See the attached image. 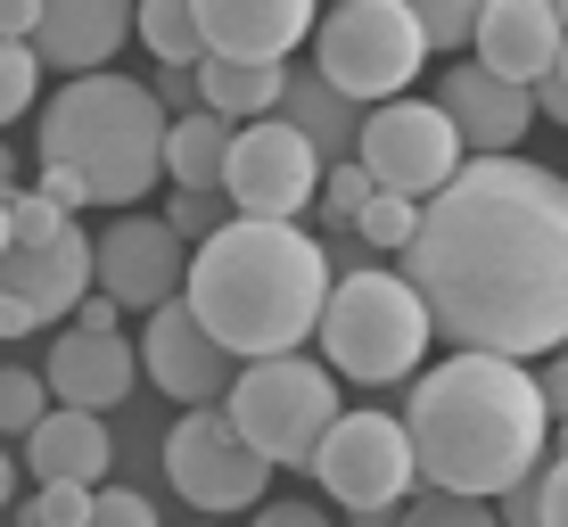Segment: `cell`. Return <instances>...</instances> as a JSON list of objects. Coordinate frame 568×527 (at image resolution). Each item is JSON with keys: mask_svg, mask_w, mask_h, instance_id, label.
Instances as JSON below:
<instances>
[{"mask_svg": "<svg viewBox=\"0 0 568 527\" xmlns=\"http://www.w3.org/2000/svg\"><path fill=\"white\" fill-rule=\"evenodd\" d=\"M329 247L297 223H247L231 214L223 231L190 256V314L231 346V363H281L305 346V330H322L329 314Z\"/></svg>", "mask_w": 568, "mask_h": 527, "instance_id": "3957f363", "label": "cell"}, {"mask_svg": "<svg viewBox=\"0 0 568 527\" xmlns=\"http://www.w3.org/2000/svg\"><path fill=\"white\" fill-rule=\"evenodd\" d=\"M0 199H17V149L0 141Z\"/></svg>", "mask_w": 568, "mask_h": 527, "instance_id": "ee69618b", "label": "cell"}, {"mask_svg": "<svg viewBox=\"0 0 568 527\" xmlns=\"http://www.w3.org/2000/svg\"><path fill=\"white\" fill-rule=\"evenodd\" d=\"M413 17H420V42H428V50L478 42V9H469V0H413Z\"/></svg>", "mask_w": 568, "mask_h": 527, "instance_id": "f1b7e54d", "label": "cell"}, {"mask_svg": "<svg viewBox=\"0 0 568 527\" xmlns=\"http://www.w3.org/2000/svg\"><path fill=\"white\" fill-rule=\"evenodd\" d=\"M313 478L338 511H355V527H396L404 519V495L420 478V454L404 437V420L387 413H346L329 428V445L313 454Z\"/></svg>", "mask_w": 568, "mask_h": 527, "instance_id": "ba28073f", "label": "cell"}, {"mask_svg": "<svg viewBox=\"0 0 568 527\" xmlns=\"http://www.w3.org/2000/svg\"><path fill=\"white\" fill-rule=\"evenodd\" d=\"M536 519L544 527H568V454H552L536 470Z\"/></svg>", "mask_w": 568, "mask_h": 527, "instance_id": "e575fe53", "label": "cell"}, {"mask_svg": "<svg viewBox=\"0 0 568 527\" xmlns=\"http://www.w3.org/2000/svg\"><path fill=\"white\" fill-rule=\"evenodd\" d=\"M9 223H17V247H58L74 231V214H58L42 190H17L9 199Z\"/></svg>", "mask_w": 568, "mask_h": 527, "instance_id": "4dcf8cb0", "label": "cell"}, {"mask_svg": "<svg viewBox=\"0 0 568 527\" xmlns=\"http://www.w3.org/2000/svg\"><path fill=\"white\" fill-rule=\"evenodd\" d=\"M115 314H124L115 297H83V314H74V330H115Z\"/></svg>", "mask_w": 568, "mask_h": 527, "instance_id": "7bdbcfd3", "label": "cell"}, {"mask_svg": "<svg viewBox=\"0 0 568 527\" xmlns=\"http://www.w3.org/2000/svg\"><path fill=\"white\" fill-rule=\"evenodd\" d=\"M503 527H544V519H536V478L503 495Z\"/></svg>", "mask_w": 568, "mask_h": 527, "instance_id": "ab89813d", "label": "cell"}, {"mask_svg": "<svg viewBox=\"0 0 568 527\" xmlns=\"http://www.w3.org/2000/svg\"><path fill=\"white\" fill-rule=\"evenodd\" d=\"M173 231H182V240H214V231H223V199H199V190H173V214H165Z\"/></svg>", "mask_w": 568, "mask_h": 527, "instance_id": "836d02e7", "label": "cell"}, {"mask_svg": "<svg viewBox=\"0 0 568 527\" xmlns=\"http://www.w3.org/2000/svg\"><path fill=\"white\" fill-rule=\"evenodd\" d=\"M42 199H50L58 214H83V206H100V199H91V182H83V173H67V165H42Z\"/></svg>", "mask_w": 568, "mask_h": 527, "instance_id": "d590c367", "label": "cell"}, {"mask_svg": "<svg viewBox=\"0 0 568 527\" xmlns=\"http://www.w3.org/2000/svg\"><path fill=\"white\" fill-rule=\"evenodd\" d=\"M281 124H297L313 149H322V165H346L363 149V124L371 115L346 100V91H329L322 74H288V100H281Z\"/></svg>", "mask_w": 568, "mask_h": 527, "instance_id": "44dd1931", "label": "cell"}, {"mask_svg": "<svg viewBox=\"0 0 568 527\" xmlns=\"http://www.w3.org/2000/svg\"><path fill=\"white\" fill-rule=\"evenodd\" d=\"M355 231H363L371 247H379V256H413V240H420V206H413V199H396V190H379V199L355 214Z\"/></svg>", "mask_w": 568, "mask_h": 527, "instance_id": "484cf974", "label": "cell"}, {"mask_svg": "<svg viewBox=\"0 0 568 527\" xmlns=\"http://www.w3.org/2000/svg\"><path fill=\"white\" fill-rule=\"evenodd\" d=\"M371 199H379V182H371V173H363L355 158H346V165H329V182H322V214H329V223H355V214H363Z\"/></svg>", "mask_w": 568, "mask_h": 527, "instance_id": "1f68e13d", "label": "cell"}, {"mask_svg": "<svg viewBox=\"0 0 568 527\" xmlns=\"http://www.w3.org/2000/svg\"><path fill=\"white\" fill-rule=\"evenodd\" d=\"M0 297L33 305L42 322L83 314V297H100V240L74 223L58 247H9L0 256Z\"/></svg>", "mask_w": 568, "mask_h": 527, "instance_id": "2e32d148", "label": "cell"}, {"mask_svg": "<svg viewBox=\"0 0 568 527\" xmlns=\"http://www.w3.org/2000/svg\"><path fill=\"white\" fill-rule=\"evenodd\" d=\"M141 371L156 387H165L182 413H206L214 396H231L240 387V363H231V346L214 338V330L182 305H165V314H149V338H141Z\"/></svg>", "mask_w": 568, "mask_h": 527, "instance_id": "4fadbf2b", "label": "cell"}, {"mask_svg": "<svg viewBox=\"0 0 568 527\" xmlns=\"http://www.w3.org/2000/svg\"><path fill=\"white\" fill-rule=\"evenodd\" d=\"M17 503V454H0V511Z\"/></svg>", "mask_w": 568, "mask_h": 527, "instance_id": "f6af8a7d", "label": "cell"}, {"mask_svg": "<svg viewBox=\"0 0 568 527\" xmlns=\"http://www.w3.org/2000/svg\"><path fill=\"white\" fill-rule=\"evenodd\" d=\"M544 428H552V413H544L536 371L503 355H454L420 371L404 396V437L420 454L428 495L462 503H503L511 486L536 478Z\"/></svg>", "mask_w": 568, "mask_h": 527, "instance_id": "7a4b0ae2", "label": "cell"}, {"mask_svg": "<svg viewBox=\"0 0 568 527\" xmlns=\"http://www.w3.org/2000/svg\"><path fill=\"white\" fill-rule=\"evenodd\" d=\"M165 478H173V495H182L190 511L223 519V511H256L264 503L272 462L231 428L223 404H206V413H182L165 428Z\"/></svg>", "mask_w": 568, "mask_h": 527, "instance_id": "9c48e42d", "label": "cell"}, {"mask_svg": "<svg viewBox=\"0 0 568 527\" xmlns=\"http://www.w3.org/2000/svg\"><path fill=\"white\" fill-rule=\"evenodd\" d=\"M190 256H199V247H190L165 214H115L100 231V297L165 314V305H182V288H190Z\"/></svg>", "mask_w": 568, "mask_h": 527, "instance_id": "7c38bea8", "label": "cell"}, {"mask_svg": "<svg viewBox=\"0 0 568 527\" xmlns=\"http://www.w3.org/2000/svg\"><path fill=\"white\" fill-rule=\"evenodd\" d=\"M437 322H428L420 288L404 272H338L329 288V314H322V355L338 379H363V387H387V379H413Z\"/></svg>", "mask_w": 568, "mask_h": 527, "instance_id": "5b68a950", "label": "cell"}, {"mask_svg": "<svg viewBox=\"0 0 568 527\" xmlns=\"http://www.w3.org/2000/svg\"><path fill=\"white\" fill-rule=\"evenodd\" d=\"M420 67H428V42H420L413 0H346V9H329L322 33H313V74H322L329 91H346L363 115L396 108Z\"/></svg>", "mask_w": 568, "mask_h": 527, "instance_id": "52a82bcc", "label": "cell"}, {"mask_svg": "<svg viewBox=\"0 0 568 527\" xmlns=\"http://www.w3.org/2000/svg\"><path fill=\"white\" fill-rule=\"evenodd\" d=\"M33 330H42V314H33V305L0 297V338H33Z\"/></svg>", "mask_w": 568, "mask_h": 527, "instance_id": "b9f144b4", "label": "cell"}, {"mask_svg": "<svg viewBox=\"0 0 568 527\" xmlns=\"http://www.w3.org/2000/svg\"><path fill=\"white\" fill-rule=\"evenodd\" d=\"M322 182H329L322 149L297 124L264 115V124H240V141H231L223 206H240L247 223H297L305 206H322Z\"/></svg>", "mask_w": 568, "mask_h": 527, "instance_id": "30bf717a", "label": "cell"}, {"mask_svg": "<svg viewBox=\"0 0 568 527\" xmlns=\"http://www.w3.org/2000/svg\"><path fill=\"white\" fill-rule=\"evenodd\" d=\"M165 108L132 74H83L42 108V165H67L91 182L100 206H132L165 182Z\"/></svg>", "mask_w": 568, "mask_h": 527, "instance_id": "277c9868", "label": "cell"}, {"mask_svg": "<svg viewBox=\"0 0 568 527\" xmlns=\"http://www.w3.org/2000/svg\"><path fill=\"white\" fill-rule=\"evenodd\" d=\"M141 33V9L124 0H42V26H33V58L58 67L67 83L83 74H108V58Z\"/></svg>", "mask_w": 568, "mask_h": 527, "instance_id": "e0dca14e", "label": "cell"}, {"mask_svg": "<svg viewBox=\"0 0 568 527\" xmlns=\"http://www.w3.org/2000/svg\"><path fill=\"white\" fill-rule=\"evenodd\" d=\"M58 413V396H50V379L42 371H0V437H33V428H42Z\"/></svg>", "mask_w": 568, "mask_h": 527, "instance_id": "d4e9b609", "label": "cell"}, {"mask_svg": "<svg viewBox=\"0 0 568 527\" xmlns=\"http://www.w3.org/2000/svg\"><path fill=\"white\" fill-rule=\"evenodd\" d=\"M223 413L272 470H305V462L329 445V428L346 420V404H338V371L329 363L281 355V363H247L240 387L223 396Z\"/></svg>", "mask_w": 568, "mask_h": 527, "instance_id": "8992f818", "label": "cell"}, {"mask_svg": "<svg viewBox=\"0 0 568 527\" xmlns=\"http://www.w3.org/2000/svg\"><path fill=\"white\" fill-rule=\"evenodd\" d=\"M404 281L462 355H568V173L536 158H469L454 190L420 206Z\"/></svg>", "mask_w": 568, "mask_h": 527, "instance_id": "6da1fadb", "label": "cell"}, {"mask_svg": "<svg viewBox=\"0 0 568 527\" xmlns=\"http://www.w3.org/2000/svg\"><path fill=\"white\" fill-rule=\"evenodd\" d=\"M437 108L454 115L462 149L469 158H519L527 124H536V91L503 83V74H486L478 58H462V67L437 74Z\"/></svg>", "mask_w": 568, "mask_h": 527, "instance_id": "5bb4252c", "label": "cell"}, {"mask_svg": "<svg viewBox=\"0 0 568 527\" xmlns=\"http://www.w3.org/2000/svg\"><path fill=\"white\" fill-rule=\"evenodd\" d=\"M190 100H199V74H156V108H182L190 115Z\"/></svg>", "mask_w": 568, "mask_h": 527, "instance_id": "60d3db41", "label": "cell"}, {"mask_svg": "<svg viewBox=\"0 0 568 527\" xmlns=\"http://www.w3.org/2000/svg\"><path fill=\"white\" fill-rule=\"evenodd\" d=\"M396 527H503V511L495 503H462V495H420V503H404Z\"/></svg>", "mask_w": 568, "mask_h": 527, "instance_id": "f546056e", "label": "cell"}, {"mask_svg": "<svg viewBox=\"0 0 568 527\" xmlns=\"http://www.w3.org/2000/svg\"><path fill=\"white\" fill-rule=\"evenodd\" d=\"M17 247V223H9V199H0V256Z\"/></svg>", "mask_w": 568, "mask_h": 527, "instance_id": "bcb514c9", "label": "cell"}, {"mask_svg": "<svg viewBox=\"0 0 568 527\" xmlns=\"http://www.w3.org/2000/svg\"><path fill=\"white\" fill-rule=\"evenodd\" d=\"M199 527H214V519H199Z\"/></svg>", "mask_w": 568, "mask_h": 527, "instance_id": "7dc6e473", "label": "cell"}, {"mask_svg": "<svg viewBox=\"0 0 568 527\" xmlns=\"http://www.w3.org/2000/svg\"><path fill=\"white\" fill-rule=\"evenodd\" d=\"M199 26L214 58H247V67H281L305 33H322L313 0H199Z\"/></svg>", "mask_w": 568, "mask_h": 527, "instance_id": "ac0fdd59", "label": "cell"}, {"mask_svg": "<svg viewBox=\"0 0 568 527\" xmlns=\"http://www.w3.org/2000/svg\"><path fill=\"white\" fill-rule=\"evenodd\" d=\"M33 91H42V58H33V42H0V124H17V115L33 108Z\"/></svg>", "mask_w": 568, "mask_h": 527, "instance_id": "4316f807", "label": "cell"}, {"mask_svg": "<svg viewBox=\"0 0 568 527\" xmlns=\"http://www.w3.org/2000/svg\"><path fill=\"white\" fill-rule=\"evenodd\" d=\"M26 462L42 470V486H91L100 495V478H108V462H115V445H108V420L100 413H58L26 437Z\"/></svg>", "mask_w": 568, "mask_h": 527, "instance_id": "ffe728a7", "label": "cell"}, {"mask_svg": "<svg viewBox=\"0 0 568 527\" xmlns=\"http://www.w3.org/2000/svg\"><path fill=\"white\" fill-rule=\"evenodd\" d=\"M231 141H240V124H223V115H206V108L173 115V141H165V173H173V190H199V199H223V165H231Z\"/></svg>", "mask_w": 568, "mask_h": 527, "instance_id": "603a6c76", "label": "cell"}, {"mask_svg": "<svg viewBox=\"0 0 568 527\" xmlns=\"http://www.w3.org/2000/svg\"><path fill=\"white\" fill-rule=\"evenodd\" d=\"M288 100V67H247V58H206L199 67V108L223 124H264Z\"/></svg>", "mask_w": 568, "mask_h": 527, "instance_id": "7402d4cb", "label": "cell"}, {"mask_svg": "<svg viewBox=\"0 0 568 527\" xmlns=\"http://www.w3.org/2000/svg\"><path fill=\"white\" fill-rule=\"evenodd\" d=\"M355 165H363L379 190H396V199L428 206L437 190H454V173L469 165V149H462L454 115H445L437 100H396V108H371Z\"/></svg>", "mask_w": 568, "mask_h": 527, "instance_id": "8fae6325", "label": "cell"}, {"mask_svg": "<svg viewBox=\"0 0 568 527\" xmlns=\"http://www.w3.org/2000/svg\"><path fill=\"white\" fill-rule=\"evenodd\" d=\"M256 527H329V519L313 511V503H264V511H256Z\"/></svg>", "mask_w": 568, "mask_h": 527, "instance_id": "f35d334b", "label": "cell"}, {"mask_svg": "<svg viewBox=\"0 0 568 527\" xmlns=\"http://www.w3.org/2000/svg\"><path fill=\"white\" fill-rule=\"evenodd\" d=\"M560 50H568L560 0H486V9H478V42H469V58H478L486 74H503V83L536 91L544 74L560 67Z\"/></svg>", "mask_w": 568, "mask_h": 527, "instance_id": "9a60e30c", "label": "cell"}, {"mask_svg": "<svg viewBox=\"0 0 568 527\" xmlns=\"http://www.w3.org/2000/svg\"><path fill=\"white\" fill-rule=\"evenodd\" d=\"M141 42H149V58H156V67H165V74H199L206 67V26H199V0H149V9H141Z\"/></svg>", "mask_w": 568, "mask_h": 527, "instance_id": "cb8c5ba5", "label": "cell"}, {"mask_svg": "<svg viewBox=\"0 0 568 527\" xmlns=\"http://www.w3.org/2000/svg\"><path fill=\"white\" fill-rule=\"evenodd\" d=\"M536 387H544V413H552V420L568 428V355L544 363V371H536Z\"/></svg>", "mask_w": 568, "mask_h": 527, "instance_id": "8d00e7d4", "label": "cell"}, {"mask_svg": "<svg viewBox=\"0 0 568 527\" xmlns=\"http://www.w3.org/2000/svg\"><path fill=\"white\" fill-rule=\"evenodd\" d=\"M91 486H33V503L17 511V527H91Z\"/></svg>", "mask_w": 568, "mask_h": 527, "instance_id": "83f0119b", "label": "cell"}, {"mask_svg": "<svg viewBox=\"0 0 568 527\" xmlns=\"http://www.w3.org/2000/svg\"><path fill=\"white\" fill-rule=\"evenodd\" d=\"M42 379H50V396L67 404V413H108V404L132 396V379H141V355H132L115 330H58Z\"/></svg>", "mask_w": 568, "mask_h": 527, "instance_id": "d6986e66", "label": "cell"}, {"mask_svg": "<svg viewBox=\"0 0 568 527\" xmlns=\"http://www.w3.org/2000/svg\"><path fill=\"white\" fill-rule=\"evenodd\" d=\"M91 527H156V503L141 486H100V503H91Z\"/></svg>", "mask_w": 568, "mask_h": 527, "instance_id": "d6a6232c", "label": "cell"}, {"mask_svg": "<svg viewBox=\"0 0 568 527\" xmlns=\"http://www.w3.org/2000/svg\"><path fill=\"white\" fill-rule=\"evenodd\" d=\"M42 26V0H0V42H33Z\"/></svg>", "mask_w": 568, "mask_h": 527, "instance_id": "74e56055", "label": "cell"}]
</instances>
